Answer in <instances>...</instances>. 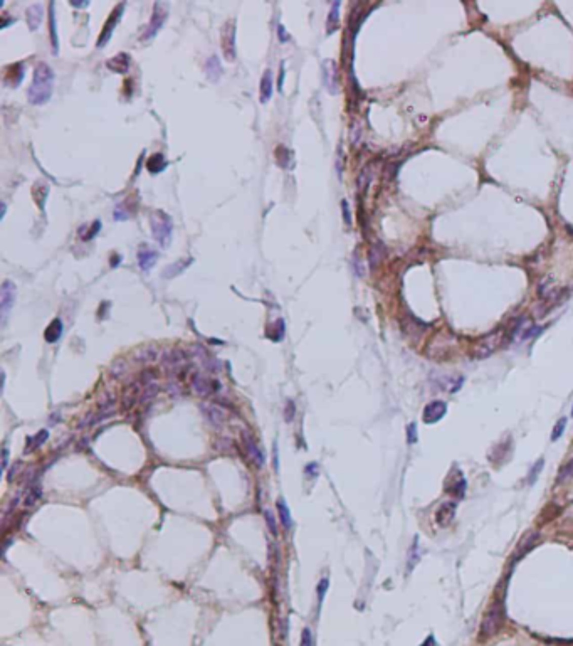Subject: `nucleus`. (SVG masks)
Returning a JSON list of instances; mask_svg holds the SVG:
<instances>
[{"label":"nucleus","mask_w":573,"mask_h":646,"mask_svg":"<svg viewBox=\"0 0 573 646\" xmlns=\"http://www.w3.org/2000/svg\"><path fill=\"white\" fill-rule=\"evenodd\" d=\"M54 89V71L47 62H39L34 69L32 83L29 86L27 99L34 106H42L51 99Z\"/></svg>","instance_id":"1"},{"label":"nucleus","mask_w":573,"mask_h":646,"mask_svg":"<svg viewBox=\"0 0 573 646\" xmlns=\"http://www.w3.org/2000/svg\"><path fill=\"white\" fill-rule=\"evenodd\" d=\"M150 224H151V233H153V238L156 239L161 248H168L172 241V234H173V222L172 217L163 211H155L150 217Z\"/></svg>","instance_id":"2"},{"label":"nucleus","mask_w":573,"mask_h":646,"mask_svg":"<svg viewBox=\"0 0 573 646\" xmlns=\"http://www.w3.org/2000/svg\"><path fill=\"white\" fill-rule=\"evenodd\" d=\"M504 624V611L503 606L499 602H493L491 607L487 609V613L482 618V624H481V634L484 638H489L498 634V631L501 629V626Z\"/></svg>","instance_id":"3"},{"label":"nucleus","mask_w":573,"mask_h":646,"mask_svg":"<svg viewBox=\"0 0 573 646\" xmlns=\"http://www.w3.org/2000/svg\"><path fill=\"white\" fill-rule=\"evenodd\" d=\"M222 51L225 61L234 62L237 57V49H235V20L230 19L222 27Z\"/></svg>","instance_id":"4"},{"label":"nucleus","mask_w":573,"mask_h":646,"mask_svg":"<svg viewBox=\"0 0 573 646\" xmlns=\"http://www.w3.org/2000/svg\"><path fill=\"white\" fill-rule=\"evenodd\" d=\"M167 17H168V5L167 4H161V2H156L153 5V14H151V20H150L148 27H146V32L143 34V41L153 39L155 35L158 34V30L163 27Z\"/></svg>","instance_id":"5"},{"label":"nucleus","mask_w":573,"mask_h":646,"mask_svg":"<svg viewBox=\"0 0 573 646\" xmlns=\"http://www.w3.org/2000/svg\"><path fill=\"white\" fill-rule=\"evenodd\" d=\"M466 488H467V481H466V476L462 475V471L452 470L447 475V478H445V491L454 498H457V500H462V498L466 497Z\"/></svg>","instance_id":"6"},{"label":"nucleus","mask_w":573,"mask_h":646,"mask_svg":"<svg viewBox=\"0 0 573 646\" xmlns=\"http://www.w3.org/2000/svg\"><path fill=\"white\" fill-rule=\"evenodd\" d=\"M503 335H504L503 330H496V332L486 335V337L477 344L476 355L479 357V359H484V357L493 354V352H496L503 344Z\"/></svg>","instance_id":"7"},{"label":"nucleus","mask_w":573,"mask_h":646,"mask_svg":"<svg viewBox=\"0 0 573 646\" xmlns=\"http://www.w3.org/2000/svg\"><path fill=\"white\" fill-rule=\"evenodd\" d=\"M15 301V285L12 281H4L0 288V313H2V322H5L7 315L14 307Z\"/></svg>","instance_id":"8"},{"label":"nucleus","mask_w":573,"mask_h":646,"mask_svg":"<svg viewBox=\"0 0 573 646\" xmlns=\"http://www.w3.org/2000/svg\"><path fill=\"white\" fill-rule=\"evenodd\" d=\"M123 9H125V4L116 5V7H114V10L111 12V15H109V17H108L106 24H104V27H103V30H101V35H99V41H98V46H99V47H103L104 44L108 43L109 39H111V34H113V30H114V25L118 24L119 17H121V15H123Z\"/></svg>","instance_id":"9"},{"label":"nucleus","mask_w":573,"mask_h":646,"mask_svg":"<svg viewBox=\"0 0 573 646\" xmlns=\"http://www.w3.org/2000/svg\"><path fill=\"white\" fill-rule=\"evenodd\" d=\"M445 412H447V404H445L444 401H432V402H429L427 406L424 407V412H422L424 423H427V424L437 423V421H440V419L445 416Z\"/></svg>","instance_id":"10"},{"label":"nucleus","mask_w":573,"mask_h":646,"mask_svg":"<svg viewBox=\"0 0 573 646\" xmlns=\"http://www.w3.org/2000/svg\"><path fill=\"white\" fill-rule=\"evenodd\" d=\"M456 510H457V503L456 502H444L442 505H440L439 508H437V512H435V523L439 525V527H442V528H445V527H449V525L454 522V518H456Z\"/></svg>","instance_id":"11"},{"label":"nucleus","mask_w":573,"mask_h":646,"mask_svg":"<svg viewBox=\"0 0 573 646\" xmlns=\"http://www.w3.org/2000/svg\"><path fill=\"white\" fill-rule=\"evenodd\" d=\"M338 76H336V62L335 61H331V59H326L323 62V81H324V86H326V89L331 93V94H335L336 93V85H338Z\"/></svg>","instance_id":"12"},{"label":"nucleus","mask_w":573,"mask_h":646,"mask_svg":"<svg viewBox=\"0 0 573 646\" xmlns=\"http://www.w3.org/2000/svg\"><path fill=\"white\" fill-rule=\"evenodd\" d=\"M192 387L193 391L198 394H210V392H217L215 389H219L220 384L215 379H209V377L195 374L192 377Z\"/></svg>","instance_id":"13"},{"label":"nucleus","mask_w":573,"mask_h":646,"mask_svg":"<svg viewBox=\"0 0 573 646\" xmlns=\"http://www.w3.org/2000/svg\"><path fill=\"white\" fill-rule=\"evenodd\" d=\"M202 411L214 424H222L227 419V412L222 407H219L217 404H202Z\"/></svg>","instance_id":"14"},{"label":"nucleus","mask_w":573,"mask_h":646,"mask_svg":"<svg viewBox=\"0 0 573 646\" xmlns=\"http://www.w3.org/2000/svg\"><path fill=\"white\" fill-rule=\"evenodd\" d=\"M272 89H274V81H272V71L266 69L261 80V103H267L272 96Z\"/></svg>","instance_id":"15"},{"label":"nucleus","mask_w":573,"mask_h":646,"mask_svg":"<svg viewBox=\"0 0 573 646\" xmlns=\"http://www.w3.org/2000/svg\"><path fill=\"white\" fill-rule=\"evenodd\" d=\"M130 62H131L130 56L126 54V52H119V54L111 57V59L106 62V66L114 72H126L130 67Z\"/></svg>","instance_id":"16"},{"label":"nucleus","mask_w":573,"mask_h":646,"mask_svg":"<svg viewBox=\"0 0 573 646\" xmlns=\"http://www.w3.org/2000/svg\"><path fill=\"white\" fill-rule=\"evenodd\" d=\"M205 74L212 83H217L220 80V74H222V66H220V61L217 56H210L209 61L205 62Z\"/></svg>","instance_id":"17"},{"label":"nucleus","mask_w":573,"mask_h":646,"mask_svg":"<svg viewBox=\"0 0 573 646\" xmlns=\"http://www.w3.org/2000/svg\"><path fill=\"white\" fill-rule=\"evenodd\" d=\"M42 17H44V10H42L40 4H34L27 9V25L30 30H37V27L42 22Z\"/></svg>","instance_id":"18"},{"label":"nucleus","mask_w":573,"mask_h":646,"mask_svg":"<svg viewBox=\"0 0 573 646\" xmlns=\"http://www.w3.org/2000/svg\"><path fill=\"white\" fill-rule=\"evenodd\" d=\"M158 259V253L153 249H141L138 253V264L143 271H150Z\"/></svg>","instance_id":"19"},{"label":"nucleus","mask_w":573,"mask_h":646,"mask_svg":"<svg viewBox=\"0 0 573 646\" xmlns=\"http://www.w3.org/2000/svg\"><path fill=\"white\" fill-rule=\"evenodd\" d=\"M49 30H51L52 52L57 54V52H59V39H57V29H56V7H54V4H49Z\"/></svg>","instance_id":"20"},{"label":"nucleus","mask_w":573,"mask_h":646,"mask_svg":"<svg viewBox=\"0 0 573 646\" xmlns=\"http://www.w3.org/2000/svg\"><path fill=\"white\" fill-rule=\"evenodd\" d=\"M244 443H245V449H247V453H249L251 458L254 460V463H257V466H262V463H264V454H262V453H261V449L257 448L256 441L252 439L249 434H245V436H244Z\"/></svg>","instance_id":"21"},{"label":"nucleus","mask_w":573,"mask_h":646,"mask_svg":"<svg viewBox=\"0 0 573 646\" xmlns=\"http://www.w3.org/2000/svg\"><path fill=\"white\" fill-rule=\"evenodd\" d=\"M538 544V534H528L521 539V542L518 544L516 547V557H523L524 554H528L535 545Z\"/></svg>","instance_id":"22"},{"label":"nucleus","mask_w":573,"mask_h":646,"mask_svg":"<svg viewBox=\"0 0 573 646\" xmlns=\"http://www.w3.org/2000/svg\"><path fill=\"white\" fill-rule=\"evenodd\" d=\"M22 80H24V67H22V64L19 62V64L10 66L7 76H5V81H7V85L12 86V88H17Z\"/></svg>","instance_id":"23"},{"label":"nucleus","mask_w":573,"mask_h":646,"mask_svg":"<svg viewBox=\"0 0 573 646\" xmlns=\"http://www.w3.org/2000/svg\"><path fill=\"white\" fill-rule=\"evenodd\" d=\"M61 335H62V322L59 318H56V320H52V322L49 323V327L46 328L44 337L49 344H54L61 338Z\"/></svg>","instance_id":"24"},{"label":"nucleus","mask_w":573,"mask_h":646,"mask_svg":"<svg viewBox=\"0 0 573 646\" xmlns=\"http://www.w3.org/2000/svg\"><path fill=\"white\" fill-rule=\"evenodd\" d=\"M167 167V160L161 154H155L151 155L148 160H146V169H148L150 173H160L161 170H165Z\"/></svg>","instance_id":"25"},{"label":"nucleus","mask_w":573,"mask_h":646,"mask_svg":"<svg viewBox=\"0 0 573 646\" xmlns=\"http://www.w3.org/2000/svg\"><path fill=\"white\" fill-rule=\"evenodd\" d=\"M190 262H192V259H182V261L175 262V264L167 266L165 271H163V276L165 278H175V276H178L180 273H183V271L187 270Z\"/></svg>","instance_id":"26"},{"label":"nucleus","mask_w":573,"mask_h":646,"mask_svg":"<svg viewBox=\"0 0 573 646\" xmlns=\"http://www.w3.org/2000/svg\"><path fill=\"white\" fill-rule=\"evenodd\" d=\"M277 512H279V520H281L282 527L289 530L293 527V518H291V513H289V508L286 505V502L282 500V498L277 500Z\"/></svg>","instance_id":"27"},{"label":"nucleus","mask_w":573,"mask_h":646,"mask_svg":"<svg viewBox=\"0 0 573 646\" xmlns=\"http://www.w3.org/2000/svg\"><path fill=\"white\" fill-rule=\"evenodd\" d=\"M338 10H340V2H335L331 5L330 17H328V32H333L335 27L338 25Z\"/></svg>","instance_id":"28"},{"label":"nucleus","mask_w":573,"mask_h":646,"mask_svg":"<svg viewBox=\"0 0 573 646\" xmlns=\"http://www.w3.org/2000/svg\"><path fill=\"white\" fill-rule=\"evenodd\" d=\"M40 497H42V491L39 490L37 486H32V488H30V490H29L27 495H25V502H24V505H25V507H32L34 503L39 500Z\"/></svg>","instance_id":"29"},{"label":"nucleus","mask_w":573,"mask_h":646,"mask_svg":"<svg viewBox=\"0 0 573 646\" xmlns=\"http://www.w3.org/2000/svg\"><path fill=\"white\" fill-rule=\"evenodd\" d=\"M571 476H573V458H570L563 465V468L560 470V473H558V476H556V480L563 481V480H568V478H571Z\"/></svg>","instance_id":"30"},{"label":"nucleus","mask_w":573,"mask_h":646,"mask_svg":"<svg viewBox=\"0 0 573 646\" xmlns=\"http://www.w3.org/2000/svg\"><path fill=\"white\" fill-rule=\"evenodd\" d=\"M47 438H49V433H47V431H40V433L35 434L34 438H29V439H27V443H29V444H34V446H32V449H37L39 446H42V444L46 443V439H47ZM32 449H30V451H32Z\"/></svg>","instance_id":"31"},{"label":"nucleus","mask_w":573,"mask_h":646,"mask_svg":"<svg viewBox=\"0 0 573 646\" xmlns=\"http://www.w3.org/2000/svg\"><path fill=\"white\" fill-rule=\"evenodd\" d=\"M543 465H545V460L541 458V460H538L535 463V466L531 470H529V476H528V485H533V483L536 481V478L540 476V473H541V468H543Z\"/></svg>","instance_id":"32"},{"label":"nucleus","mask_w":573,"mask_h":646,"mask_svg":"<svg viewBox=\"0 0 573 646\" xmlns=\"http://www.w3.org/2000/svg\"><path fill=\"white\" fill-rule=\"evenodd\" d=\"M370 167H366V169H363L361 170V173H360V177H358V187L361 188V191H365L366 187H369V183H370V180H372V175H370Z\"/></svg>","instance_id":"33"},{"label":"nucleus","mask_w":573,"mask_h":646,"mask_svg":"<svg viewBox=\"0 0 573 646\" xmlns=\"http://www.w3.org/2000/svg\"><path fill=\"white\" fill-rule=\"evenodd\" d=\"M328 586H330V581L326 579V577H323V579L319 581L318 589H316V592H318V604H319V606H321V602L324 599V594H326V591H328Z\"/></svg>","instance_id":"34"},{"label":"nucleus","mask_w":573,"mask_h":646,"mask_svg":"<svg viewBox=\"0 0 573 646\" xmlns=\"http://www.w3.org/2000/svg\"><path fill=\"white\" fill-rule=\"evenodd\" d=\"M565 426H566V417H561L560 421L556 423V426H555V429H553V433H551V441H556V439L560 438L561 434H563Z\"/></svg>","instance_id":"35"},{"label":"nucleus","mask_w":573,"mask_h":646,"mask_svg":"<svg viewBox=\"0 0 573 646\" xmlns=\"http://www.w3.org/2000/svg\"><path fill=\"white\" fill-rule=\"evenodd\" d=\"M407 443L408 444H415L417 443V424L412 423L407 426Z\"/></svg>","instance_id":"36"},{"label":"nucleus","mask_w":573,"mask_h":646,"mask_svg":"<svg viewBox=\"0 0 573 646\" xmlns=\"http://www.w3.org/2000/svg\"><path fill=\"white\" fill-rule=\"evenodd\" d=\"M264 517H266L267 527H269V530H271V534H272V535H277V528H276V518H274V515H272V512H271V510H266V512H264Z\"/></svg>","instance_id":"37"},{"label":"nucleus","mask_w":573,"mask_h":646,"mask_svg":"<svg viewBox=\"0 0 573 646\" xmlns=\"http://www.w3.org/2000/svg\"><path fill=\"white\" fill-rule=\"evenodd\" d=\"M301 646H313V634H311V629H309V628H304L303 629Z\"/></svg>","instance_id":"38"},{"label":"nucleus","mask_w":573,"mask_h":646,"mask_svg":"<svg viewBox=\"0 0 573 646\" xmlns=\"http://www.w3.org/2000/svg\"><path fill=\"white\" fill-rule=\"evenodd\" d=\"M417 537H415V540H414V545H412V552H410V555H412V559H408V571H412L414 569V565H415V562H417V559H419V552H417Z\"/></svg>","instance_id":"39"},{"label":"nucleus","mask_w":573,"mask_h":646,"mask_svg":"<svg viewBox=\"0 0 573 646\" xmlns=\"http://www.w3.org/2000/svg\"><path fill=\"white\" fill-rule=\"evenodd\" d=\"M99 227H101V222H99V220H96V222H93V225H91V229H89V233L84 236V241H89V239H93L94 236L98 234V231H99Z\"/></svg>","instance_id":"40"},{"label":"nucleus","mask_w":573,"mask_h":646,"mask_svg":"<svg viewBox=\"0 0 573 646\" xmlns=\"http://www.w3.org/2000/svg\"><path fill=\"white\" fill-rule=\"evenodd\" d=\"M378 249H380V246H378V244L372 248V258H370L372 259V266H377L378 261H380V256H378V254H382L383 251H378Z\"/></svg>","instance_id":"41"},{"label":"nucleus","mask_w":573,"mask_h":646,"mask_svg":"<svg viewBox=\"0 0 573 646\" xmlns=\"http://www.w3.org/2000/svg\"><path fill=\"white\" fill-rule=\"evenodd\" d=\"M341 209H343V217H345V222H346V224H350V222H351V217H350L348 202H346V201H341Z\"/></svg>","instance_id":"42"},{"label":"nucleus","mask_w":573,"mask_h":646,"mask_svg":"<svg viewBox=\"0 0 573 646\" xmlns=\"http://www.w3.org/2000/svg\"><path fill=\"white\" fill-rule=\"evenodd\" d=\"M277 34H279V39H281V43H288V39H289V35H288V32H286V29H284V25H279V27H277Z\"/></svg>","instance_id":"43"},{"label":"nucleus","mask_w":573,"mask_h":646,"mask_svg":"<svg viewBox=\"0 0 573 646\" xmlns=\"http://www.w3.org/2000/svg\"><path fill=\"white\" fill-rule=\"evenodd\" d=\"M7 463H9V449L4 448V451H2V470L7 468Z\"/></svg>","instance_id":"44"},{"label":"nucleus","mask_w":573,"mask_h":646,"mask_svg":"<svg viewBox=\"0 0 573 646\" xmlns=\"http://www.w3.org/2000/svg\"><path fill=\"white\" fill-rule=\"evenodd\" d=\"M293 414H294V406H293V402H288V407H286V419L288 421H291L293 419Z\"/></svg>","instance_id":"45"},{"label":"nucleus","mask_w":573,"mask_h":646,"mask_svg":"<svg viewBox=\"0 0 573 646\" xmlns=\"http://www.w3.org/2000/svg\"><path fill=\"white\" fill-rule=\"evenodd\" d=\"M316 470H318V465H316V463L308 465V466H306V475H309V473H311V475H318V471H316Z\"/></svg>","instance_id":"46"},{"label":"nucleus","mask_w":573,"mask_h":646,"mask_svg":"<svg viewBox=\"0 0 573 646\" xmlns=\"http://www.w3.org/2000/svg\"><path fill=\"white\" fill-rule=\"evenodd\" d=\"M420 646H435V639H434V636H429L427 639H425V641L420 644Z\"/></svg>","instance_id":"47"},{"label":"nucleus","mask_w":573,"mask_h":646,"mask_svg":"<svg viewBox=\"0 0 573 646\" xmlns=\"http://www.w3.org/2000/svg\"><path fill=\"white\" fill-rule=\"evenodd\" d=\"M282 80H284V66L281 64V72H279V91H282Z\"/></svg>","instance_id":"48"},{"label":"nucleus","mask_w":573,"mask_h":646,"mask_svg":"<svg viewBox=\"0 0 573 646\" xmlns=\"http://www.w3.org/2000/svg\"><path fill=\"white\" fill-rule=\"evenodd\" d=\"M119 261H121V256H116V258H114V259L111 261V264H113V266H116Z\"/></svg>","instance_id":"49"},{"label":"nucleus","mask_w":573,"mask_h":646,"mask_svg":"<svg viewBox=\"0 0 573 646\" xmlns=\"http://www.w3.org/2000/svg\"><path fill=\"white\" fill-rule=\"evenodd\" d=\"M5 211H7V206H5V202H2V217L5 215Z\"/></svg>","instance_id":"50"},{"label":"nucleus","mask_w":573,"mask_h":646,"mask_svg":"<svg viewBox=\"0 0 573 646\" xmlns=\"http://www.w3.org/2000/svg\"><path fill=\"white\" fill-rule=\"evenodd\" d=\"M571 416H573V411H571Z\"/></svg>","instance_id":"51"}]
</instances>
